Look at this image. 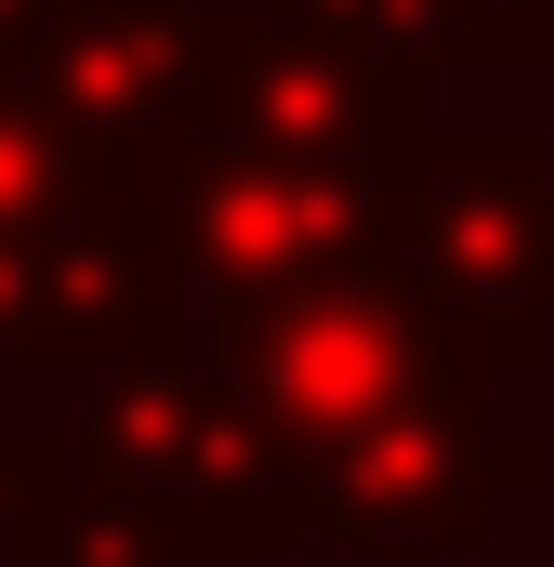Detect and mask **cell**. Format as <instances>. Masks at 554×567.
<instances>
[{"label":"cell","instance_id":"obj_1","mask_svg":"<svg viewBox=\"0 0 554 567\" xmlns=\"http://www.w3.org/2000/svg\"><path fill=\"white\" fill-rule=\"evenodd\" d=\"M383 278H410L489 370H529L554 343V145L435 120L383 198Z\"/></svg>","mask_w":554,"mask_h":567},{"label":"cell","instance_id":"obj_2","mask_svg":"<svg viewBox=\"0 0 554 567\" xmlns=\"http://www.w3.org/2000/svg\"><path fill=\"white\" fill-rule=\"evenodd\" d=\"M383 198H397V172H330V158H265V145H198V158L145 172L158 251H172L198 330L290 303V290H330V278H370Z\"/></svg>","mask_w":554,"mask_h":567},{"label":"cell","instance_id":"obj_3","mask_svg":"<svg viewBox=\"0 0 554 567\" xmlns=\"http://www.w3.org/2000/svg\"><path fill=\"white\" fill-rule=\"evenodd\" d=\"M80 475H106V488L158 502L198 555H225V567H252L265 542H304L277 435L252 423V396H238L212 357H185V343L93 370V410H80Z\"/></svg>","mask_w":554,"mask_h":567},{"label":"cell","instance_id":"obj_4","mask_svg":"<svg viewBox=\"0 0 554 567\" xmlns=\"http://www.w3.org/2000/svg\"><path fill=\"white\" fill-rule=\"evenodd\" d=\"M40 106L93 145L120 185L225 145V66H212V0H66Z\"/></svg>","mask_w":554,"mask_h":567},{"label":"cell","instance_id":"obj_5","mask_svg":"<svg viewBox=\"0 0 554 567\" xmlns=\"http://www.w3.org/2000/svg\"><path fill=\"white\" fill-rule=\"evenodd\" d=\"M212 66H225V145H265V158L397 172L435 133V80L370 66V53H330V40L265 27V13H212Z\"/></svg>","mask_w":554,"mask_h":567},{"label":"cell","instance_id":"obj_6","mask_svg":"<svg viewBox=\"0 0 554 567\" xmlns=\"http://www.w3.org/2000/svg\"><path fill=\"white\" fill-rule=\"evenodd\" d=\"M106 185H120V172H106L93 145L66 133L40 93H13V80H0V238H53V225H66V212H93Z\"/></svg>","mask_w":554,"mask_h":567},{"label":"cell","instance_id":"obj_7","mask_svg":"<svg viewBox=\"0 0 554 567\" xmlns=\"http://www.w3.org/2000/svg\"><path fill=\"white\" fill-rule=\"evenodd\" d=\"M238 13L304 27L330 53H370V66H410V80H449L462 66V27H475V0H238Z\"/></svg>","mask_w":554,"mask_h":567},{"label":"cell","instance_id":"obj_8","mask_svg":"<svg viewBox=\"0 0 554 567\" xmlns=\"http://www.w3.org/2000/svg\"><path fill=\"white\" fill-rule=\"evenodd\" d=\"M462 66L554 80V0H475V27H462Z\"/></svg>","mask_w":554,"mask_h":567},{"label":"cell","instance_id":"obj_9","mask_svg":"<svg viewBox=\"0 0 554 567\" xmlns=\"http://www.w3.org/2000/svg\"><path fill=\"white\" fill-rule=\"evenodd\" d=\"M53 27H66V0H0V80H13V93H40Z\"/></svg>","mask_w":554,"mask_h":567}]
</instances>
